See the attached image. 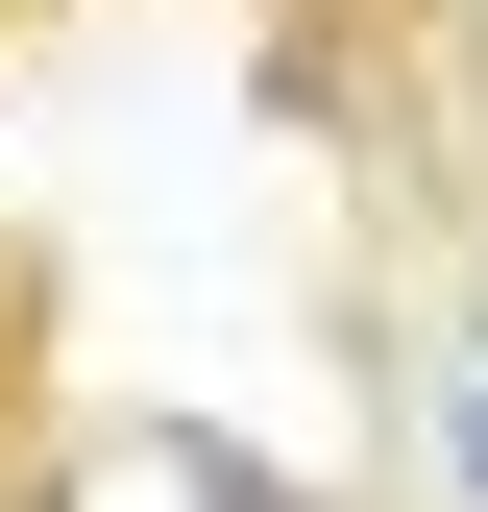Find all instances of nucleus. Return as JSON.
<instances>
[{"mask_svg":"<svg viewBox=\"0 0 488 512\" xmlns=\"http://www.w3.org/2000/svg\"><path fill=\"white\" fill-rule=\"evenodd\" d=\"M171 488H196V512H318V488H269V464H244V439H171Z\"/></svg>","mask_w":488,"mask_h":512,"instance_id":"nucleus-1","label":"nucleus"},{"mask_svg":"<svg viewBox=\"0 0 488 512\" xmlns=\"http://www.w3.org/2000/svg\"><path fill=\"white\" fill-rule=\"evenodd\" d=\"M440 464H464V488H488V366H464V391H440Z\"/></svg>","mask_w":488,"mask_h":512,"instance_id":"nucleus-2","label":"nucleus"}]
</instances>
